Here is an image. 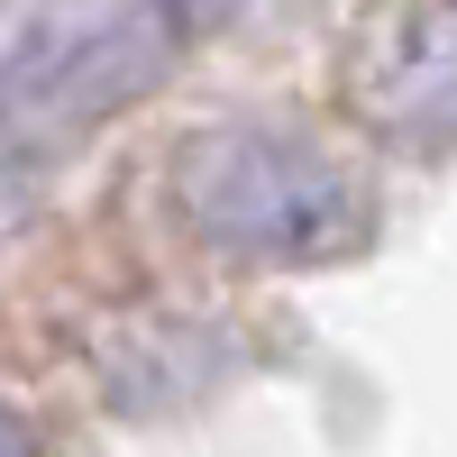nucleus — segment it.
I'll list each match as a JSON object with an SVG mask.
<instances>
[{
  "instance_id": "f257e3e1",
  "label": "nucleus",
  "mask_w": 457,
  "mask_h": 457,
  "mask_svg": "<svg viewBox=\"0 0 457 457\" xmlns=\"http://www.w3.org/2000/svg\"><path fill=\"white\" fill-rule=\"evenodd\" d=\"M174 193L247 265H312V256L357 238L348 174L320 165L293 137H265V129H202L174 156Z\"/></svg>"
}]
</instances>
